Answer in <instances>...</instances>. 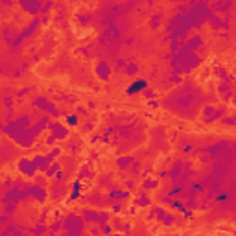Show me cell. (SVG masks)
<instances>
[{"mask_svg": "<svg viewBox=\"0 0 236 236\" xmlns=\"http://www.w3.org/2000/svg\"><path fill=\"white\" fill-rule=\"evenodd\" d=\"M98 76L102 78V79H107V78H109V67H107V63H100V65H98Z\"/></svg>", "mask_w": 236, "mask_h": 236, "instance_id": "1", "label": "cell"}, {"mask_svg": "<svg viewBox=\"0 0 236 236\" xmlns=\"http://www.w3.org/2000/svg\"><path fill=\"white\" fill-rule=\"evenodd\" d=\"M144 81H138V83H135V85H131L129 87V92H137V91H140V87H144Z\"/></svg>", "mask_w": 236, "mask_h": 236, "instance_id": "2", "label": "cell"}]
</instances>
